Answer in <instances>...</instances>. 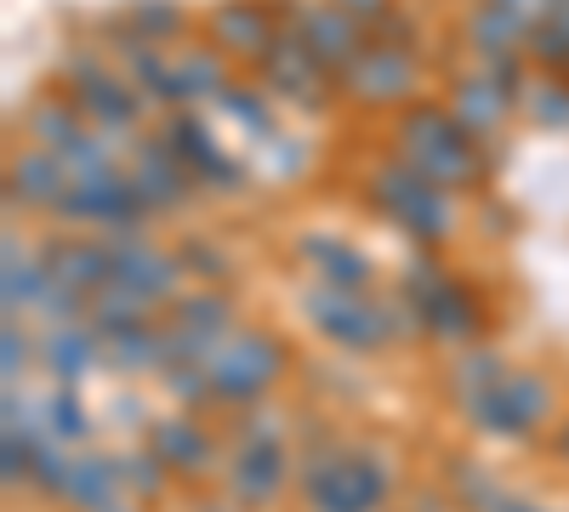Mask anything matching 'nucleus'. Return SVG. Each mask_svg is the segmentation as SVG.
<instances>
[{"label": "nucleus", "mask_w": 569, "mask_h": 512, "mask_svg": "<svg viewBox=\"0 0 569 512\" xmlns=\"http://www.w3.org/2000/svg\"><path fill=\"white\" fill-rule=\"evenodd\" d=\"M393 154L410 160L421 177H433L439 189H479L485 182V143L467 137L461 120L445 103H410L393 120Z\"/></svg>", "instance_id": "1"}, {"label": "nucleus", "mask_w": 569, "mask_h": 512, "mask_svg": "<svg viewBox=\"0 0 569 512\" xmlns=\"http://www.w3.org/2000/svg\"><path fill=\"white\" fill-rule=\"evenodd\" d=\"M297 490L313 512H382L393 495V468L382 450L313 444L297 461Z\"/></svg>", "instance_id": "2"}, {"label": "nucleus", "mask_w": 569, "mask_h": 512, "mask_svg": "<svg viewBox=\"0 0 569 512\" xmlns=\"http://www.w3.org/2000/svg\"><path fill=\"white\" fill-rule=\"evenodd\" d=\"M365 200L382 211L399 234L421 251H433L456 234V194L439 189L433 177H421L410 160L388 154V160H376L370 177H365Z\"/></svg>", "instance_id": "3"}, {"label": "nucleus", "mask_w": 569, "mask_h": 512, "mask_svg": "<svg viewBox=\"0 0 569 512\" xmlns=\"http://www.w3.org/2000/svg\"><path fill=\"white\" fill-rule=\"evenodd\" d=\"M63 86H69V98L80 103V114L98 126V131H109V137H137V126H142V91L131 86V74L126 69H114L103 52H86V46H74V52H63Z\"/></svg>", "instance_id": "4"}, {"label": "nucleus", "mask_w": 569, "mask_h": 512, "mask_svg": "<svg viewBox=\"0 0 569 512\" xmlns=\"http://www.w3.org/2000/svg\"><path fill=\"white\" fill-rule=\"evenodd\" d=\"M399 291L410 297V308L421 319V337L472 348V337H479V324H485V302L472 297V285H461L450 268H439L433 257H416L405 268V285Z\"/></svg>", "instance_id": "5"}, {"label": "nucleus", "mask_w": 569, "mask_h": 512, "mask_svg": "<svg viewBox=\"0 0 569 512\" xmlns=\"http://www.w3.org/2000/svg\"><path fill=\"white\" fill-rule=\"evenodd\" d=\"M552 382L541 377V370H507V377L485 393H467L461 399V415H467V428H479L490 439H536L547 422H552Z\"/></svg>", "instance_id": "6"}, {"label": "nucleus", "mask_w": 569, "mask_h": 512, "mask_svg": "<svg viewBox=\"0 0 569 512\" xmlns=\"http://www.w3.org/2000/svg\"><path fill=\"white\" fill-rule=\"evenodd\" d=\"M284 364V342L273 331H233L222 342V353L211 359V399L217 404H233V410H251V404H268V393L279 388Z\"/></svg>", "instance_id": "7"}, {"label": "nucleus", "mask_w": 569, "mask_h": 512, "mask_svg": "<svg viewBox=\"0 0 569 512\" xmlns=\"http://www.w3.org/2000/svg\"><path fill=\"white\" fill-rule=\"evenodd\" d=\"M525 63L530 58H518V63H479V69H467L450 80V114L461 120L467 137H479V143H490V137H501V126L512 120V109L525 103Z\"/></svg>", "instance_id": "8"}, {"label": "nucleus", "mask_w": 569, "mask_h": 512, "mask_svg": "<svg viewBox=\"0 0 569 512\" xmlns=\"http://www.w3.org/2000/svg\"><path fill=\"white\" fill-rule=\"evenodd\" d=\"M342 98H353L359 109H410L416 86H421V69H416V52L410 46H388V40H370L365 52L342 69Z\"/></svg>", "instance_id": "9"}, {"label": "nucleus", "mask_w": 569, "mask_h": 512, "mask_svg": "<svg viewBox=\"0 0 569 512\" xmlns=\"http://www.w3.org/2000/svg\"><path fill=\"white\" fill-rule=\"evenodd\" d=\"M257 86L268 91V98H284V103H297V109H325L330 91H342L337 74H330L308 52V40L297 29H279L273 46L257 58Z\"/></svg>", "instance_id": "10"}, {"label": "nucleus", "mask_w": 569, "mask_h": 512, "mask_svg": "<svg viewBox=\"0 0 569 512\" xmlns=\"http://www.w3.org/2000/svg\"><path fill=\"white\" fill-rule=\"evenodd\" d=\"M160 137L177 149V160L194 171L200 189H211V194H240V189H251V165H240L233 154H222L217 131H211V120H206L200 109H171V114L160 120Z\"/></svg>", "instance_id": "11"}, {"label": "nucleus", "mask_w": 569, "mask_h": 512, "mask_svg": "<svg viewBox=\"0 0 569 512\" xmlns=\"http://www.w3.org/2000/svg\"><path fill=\"white\" fill-rule=\"evenodd\" d=\"M131 189H137V200H142V211L149 217H177L188 200H194V171H188L182 160H177V149L160 137V126L154 131H137L131 137Z\"/></svg>", "instance_id": "12"}, {"label": "nucleus", "mask_w": 569, "mask_h": 512, "mask_svg": "<svg viewBox=\"0 0 569 512\" xmlns=\"http://www.w3.org/2000/svg\"><path fill=\"white\" fill-rule=\"evenodd\" d=\"M284 29H297L308 40V52L342 80V69L370 46V23H359L353 12L330 7V0H291V18H284Z\"/></svg>", "instance_id": "13"}, {"label": "nucleus", "mask_w": 569, "mask_h": 512, "mask_svg": "<svg viewBox=\"0 0 569 512\" xmlns=\"http://www.w3.org/2000/svg\"><path fill=\"white\" fill-rule=\"evenodd\" d=\"M279 29L284 23L268 12V0H217L206 12V46H217L228 63H257Z\"/></svg>", "instance_id": "14"}, {"label": "nucleus", "mask_w": 569, "mask_h": 512, "mask_svg": "<svg viewBox=\"0 0 569 512\" xmlns=\"http://www.w3.org/2000/svg\"><path fill=\"white\" fill-rule=\"evenodd\" d=\"M228 495L240 501L246 512H262L273 506L284 490H291V450L284 439H268V444H233L228 455Z\"/></svg>", "instance_id": "15"}, {"label": "nucleus", "mask_w": 569, "mask_h": 512, "mask_svg": "<svg viewBox=\"0 0 569 512\" xmlns=\"http://www.w3.org/2000/svg\"><path fill=\"white\" fill-rule=\"evenodd\" d=\"M142 439H149V450L166 461V468L177 479H206L217 468V439L206 422H194V410H166L154 415L149 428H142Z\"/></svg>", "instance_id": "16"}, {"label": "nucleus", "mask_w": 569, "mask_h": 512, "mask_svg": "<svg viewBox=\"0 0 569 512\" xmlns=\"http://www.w3.org/2000/svg\"><path fill=\"white\" fill-rule=\"evenodd\" d=\"M69 165L52 149H12L7 154V211H58V200L69 194Z\"/></svg>", "instance_id": "17"}, {"label": "nucleus", "mask_w": 569, "mask_h": 512, "mask_svg": "<svg viewBox=\"0 0 569 512\" xmlns=\"http://www.w3.org/2000/svg\"><path fill=\"white\" fill-rule=\"evenodd\" d=\"M109 251H114V285H126V291H137V297H149L154 308L160 302H177L182 297V257L177 251H160V245H149V240H109Z\"/></svg>", "instance_id": "18"}, {"label": "nucleus", "mask_w": 569, "mask_h": 512, "mask_svg": "<svg viewBox=\"0 0 569 512\" xmlns=\"http://www.w3.org/2000/svg\"><path fill=\"white\" fill-rule=\"evenodd\" d=\"M46 268H52V279H63V285L86 291V297H98L109 279H114V251L109 240H86V234H63V240H46L40 245Z\"/></svg>", "instance_id": "19"}, {"label": "nucleus", "mask_w": 569, "mask_h": 512, "mask_svg": "<svg viewBox=\"0 0 569 512\" xmlns=\"http://www.w3.org/2000/svg\"><path fill=\"white\" fill-rule=\"evenodd\" d=\"M291 251L319 273V285H337V291H370V279H376V268H370V257H365L359 245H348V240H337V234H319V228L297 234V245H291Z\"/></svg>", "instance_id": "20"}, {"label": "nucleus", "mask_w": 569, "mask_h": 512, "mask_svg": "<svg viewBox=\"0 0 569 512\" xmlns=\"http://www.w3.org/2000/svg\"><path fill=\"white\" fill-rule=\"evenodd\" d=\"M98 364H103V337L91 331V324H58V331H46V342H40V370H46L58 388H80Z\"/></svg>", "instance_id": "21"}, {"label": "nucleus", "mask_w": 569, "mask_h": 512, "mask_svg": "<svg viewBox=\"0 0 569 512\" xmlns=\"http://www.w3.org/2000/svg\"><path fill=\"white\" fill-rule=\"evenodd\" d=\"M46 291H52L46 257L29 251L18 234H7V262H0V308H7V319H34Z\"/></svg>", "instance_id": "22"}, {"label": "nucleus", "mask_w": 569, "mask_h": 512, "mask_svg": "<svg viewBox=\"0 0 569 512\" xmlns=\"http://www.w3.org/2000/svg\"><path fill=\"white\" fill-rule=\"evenodd\" d=\"M86 131H91V120L80 114V103H74V98L40 91V98H29V103H23V143H34V149L69 154Z\"/></svg>", "instance_id": "23"}, {"label": "nucleus", "mask_w": 569, "mask_h": 512, "mask_svg": "<svg viewBox=\"0 0 569 512\" xmlns=\"http://www.w3.org/2000/svg\"><path fill=\"white\" fill-rule=\"evenodd\" d=\"M461 40H467V52L479 63H518V58H530V29L518 18H507V12H496V7H485V0L461 18Z\"/></svg>", "instance_id": "24"}, {"label": "nucleus", "mask_w": 569, "mask_h": 512, "mask_svg": "<svg viewBox=\"0 0 569 512\" xmlns=\"http://www.w3.org/2000/svg\"><path fill=\"white\" fill-rule=\"evenodd\" d=\"M63 501H69L74 512H109L114 501H126L120 455H109V450H74V468H69Z\"/></svg>", "instance_id": "25"}, {"label": "nucleus", "mask_w": 569, "mask_h": 512, "mask_svg": "<svg viewBox=\"0 0 569 512\" xmlns=\"http://www.w3.org/2000/svg\"><path fill=\"white\" fill-rule=\"evenodd\" d=\"M166 324H177V331H194V337H211V342H228L233 331H240V313H233V302L222 297V285H206V291H182L166 313Z\"/></svg>", "instance_id": "26"}, {"label": "nucleus", "mask_w": 569, "mask_h": 512, "mask_svg": "<svg viewBox=\"0 0 569 512\" xmlns=\"http://www.w3.org/2000/svg\"><path fill=\"white\" fill-rule=\"evenodd\" d=\"M86 324H91V331H98L103 342H114V337H126V331H142V324H154V302L109 279V285H103L98 297H91Z\"/></svg>", "instance_id": "27"}, {"label": "nucleus", "mask_w": 569, "mask_h": 512, "mask_svg": "<svg viewBox=\"0 0 569 512\" xmlns=\"http://www.w3.org/2000/svg\"><path fill=\"white\" fill-rule=\"evenodd\" d=\"M177 74H182V91H188V109L222 103V91L233 86L228 58L217 52V46H182V52H177Z\"/></svg>", "instance_id": "28"}, {"label": "nucleus", "mask_w": 569, "mask_h": 512, "mask_svg": "<svg viewBox=\"0 0 569 512\" xmlns=\"http://www.w3.org/2000/svg\"><path fill=\"white\" fill-rule=\"evenodd\" d=\"M160 359H166V324H142V331H126V337L103 342V364L120 370V377L160 370Z\"/></svg>", "instance_id": "29"}, {"label": "nucleus", "mask_w": 569, "mask_h": 512, "mask_svg": "<svg viewBox=\"0 0 569 512\" xmlns=\"http://www.w3.org/2000/svg\"><path fill=\"white\" fill-rule=\"evenodd\" d=\"M525 120L541 126V131H569V80L563 74H541L525 86Z\"/></svg>", "instance_id": "30"}, {"label": "nucleus", "mask_w": 569, "mask_h": 512, "mask_svg": "<svg viewBox=\"0 0 569 512\" xmlns=\"http://www.w3.org/2000/svg\"><path fill=\"white\" fill-rule=\"evenodd\" d=\"M40 410H46V433H52V439H63L69 450H86V444H91V415H86V404H80L74 388L46 393Z\"/></svg>", "instance_id": "31"}, {"label": "nucleus", "mask_w": 569, "mask_h": 512, "mask_svg": "<svg viewBox=\"0 0 569 512\" xmlns=\"http://www.w3.org/2000/svg\"><path fill=\"white\" fill-rule=\"evenodd\" d=\"M137 40H149V46H166V40H177L182 29H188V12L177 7V0H137V7L120 18Z\"/></svg>", "instance_id": "32"}, {"label": "nucleus", "mask_w": 569, "mask_h": 512, "mask_svg": "<svg viewBox=\"0 0 569 512\" xmlns=\"http://www.w3.org/2000/svg\"><path fill=\"white\" fill-rule=\"evenodd\" d=\"M222 114H233L251 137H262V143H273L279 137V126H273V109H268V91L262 86H246V80H233L228 91H222V103H217Z\"/></svg>", "instance_id": "33"}, {"label": "nucleus", "mask_w": 569, "mask_h": 512, "mask_svg": "<svg viewBox=\"0 0 569 512\" xmlns=\"http://www.w3.org/2000/svg\"><path fill=\"white\" fill-rule=\"evenodd\" d=\"M501 377H507V364H501L496 348H461L456 364H450V388H456V399L485 393V388H496Z\"/></svg>", "instance_id": "34"}, {"label": "nucleus", "mask_w": 569, "mask_h": 512, "mask_svg": "<svg viewBox=\"0 0 569 512\" xmlns=\"http://www.w3.org/2000/svg\"><path fill=\"white\" fill-rule=\"evenodd\" d=\"M120 479H126V495H137V501H160L171 468H166V461H160L149 444H142V450H120Z\"/></svg>", "instance_id": "35"}, {"label": "nucleus", "mask_w": 569, "mask_h": 512, "mask_svg": "<svg viewBox=\"0 0 569 512\" xmlns=\"http://www.w3.org/2000/svg\"><path fill=\"white\" fill-rule=\"evenodd\" d=\"M530 63L569 80V18H547L530 29Z\"/></svg>", "instance_id": "36"}, {"label": "nucleus", "mask_w": 569, "mask_h": 512, "mask_svg": "<svg viewBox=\"0 0 569 512\" xmlns=\"http://www.w3.org/2000/svg\"><path fill=\"white\" fill-rule=\"evenodd\" d=\"M160 388H166L182 410L211 404V364H166V370H160Z\"/></svg>", "instance_id": "37"}, {"label": "nucleus", "mask_w": 569, "mask_h": 512, "mask_svg": "<svg viewBox=\"0 0 569 512\" xmlns=\"http://www.w3.org/2000/svg\"><path fill=\"white\" fill-rule=\"evenodd\" d=\"M177 257H182V273H188V279H206V285H222V279L233 273V262H228L222 245H211V240H182Z\"/></svg>", "instance_id": "38"}, {"label": "nucleus", "mask_w": 569, "mask_h": 512, "mask_svg": "<svg viewBox=\"0 0 569 512\" xmlns=\"http://www.w3.org/2000/svg\"><path fill=\"white\" fill-rule=\"evenodd\" d=\"M456 495L467 512H501V501H507V490L485 468H456Z\"/></svg>", "instance_id": "39"}, {"label": "nucleus", "mask_w": 569, "mask_h": 512, "mask_svg": "<svg viewBox=\"0 0 569 512\" xmlns=\"http://www.w3.org/2000/svg\"><path fill=\"white\" fill-rule=\"evenodd\" d=\"M29 364H40V342L23 331L18 319H7V337H0V370H7V382H18Z\"/></svg>", "instance_id": "40"}, {"label": "nucleus", "mask_w": 569, "mask_h": 512, "mask_svg": "<svg viewBox=\"0 0 569 512\" xmlns=\"http://www.w3.org/2000/svg\"><path fill=\"white\" fill-rule=\"evenodd\" d=\"M485 7H496V12L518 18L525 29H536V23H547V18H552V0H485Z\"/></svg>", "instance_id": "41"}, {"label": "nucleus", "mask_w": 569, "mask_h": 512, "mask_svg": "<svg viewBox=\"0 0 569 512\" xmlns=\"http://www.w3.org/2000/svg\"><path fill=\"white\" fill-rule=\"evenodd\" d=\"M330 7H342V12H353L359 23H376L382 12H393V0H330Z\"/></svg>", "instance_id": "42"}, {"label": "nucleus", "mask_w": 569, "mask_h": 512, "mask_svg": "<svg viewBox=\"0 0 569 512\" xmlns=\"http://www.w3.org/2000/svg\"><path fill=\"white\" fill-rule=\"evenodd\" d=\"M501 512H552V506H541V501H530V495H507Z\"/></svg>", "instance_id": "43"}, {"label": "nucleus", "mask_w": 569, "mask_h": 512, "mask_svg": "<svg viewBox=\"0 0 569 512\" xmlns=\"http://www.w3.org/2000/svg\"><path fill=\"white\" fill-rule=\"evenodd\" d=\"M558 461H569V428L558 433Z\"/></svg>", "instance_id": "44"}, {"label": "nucleus", "mask_w": 569, "mask_h": 512, "mask_svg": "<svg viewBox=\"0 0 569 512\" xmlns=\"http://www.w3.org/2000/svg\"><path fill=\"white\" fill-rule=\"evenodd\" d=\"M552 18H569V0H552Z\"/></svg>", "instance_id": "45"}, {"label": "nucleus", "mask_w": 569, "mask_h": 512, "mask_svg": "<svg viewBox=\"0 0 569 512\" xmlns=\"http://www.w3.org/2000/svg\"><path fill=\"white\" fill-rule=\"evenodd\" d=\"M109 512H142V506H131V501H114V506H109Z\"/></svg>", "instance_id": "46"}]
</instances>
